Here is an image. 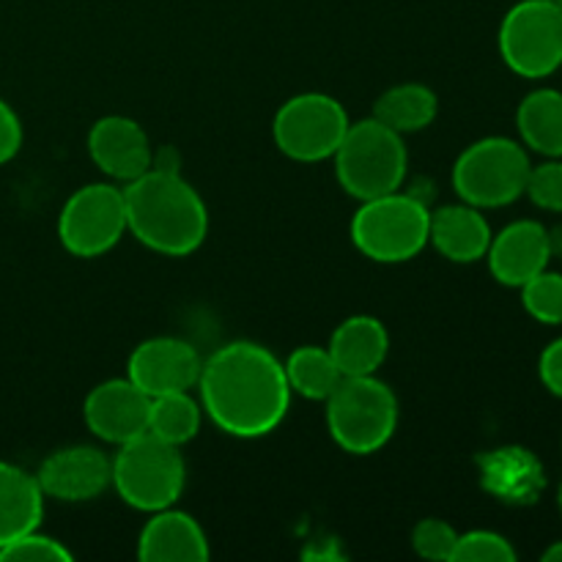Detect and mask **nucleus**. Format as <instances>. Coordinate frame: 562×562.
Masks as SVG:
<instances>
[{
    "label": "nucleus",
    "instance_id": "21",
    "mask_svg": "<svg viewBox=\"0 0 562 562\" xmlns=\"http://www.w3.org/2000/svg\"><path fill=\"white\" fill-rule=\"evenodd\" d=\"M439 110L437 93L423 82H401V86L387 88L373 104V119L382 121L384 126L395 130L398 135L426 130L434 124Z\"/></svg>",
    "mask_w": 562,
    "mask_h": 562
},
{
    "label": "nucleus",
    "instance_id": "29",
    "mask_svg": "<svg viewBox=\"0 0 562 562\" xmlns=\"http://www.w3.org/2000/svg\"><path fill=\"white\" fill-rule=\"evenodd\" d=\"M525 195L547 212H562V162L549 159V162L530 168L527 176Z\"/></svg>",
    "mask_w": 562,
    "mask_h": 562
},
{
    "label": "nucleus",
    "instance_id": "24",
    "mask_svg": "<svg viewBox=\"0 0 562 562\" xmlns=\"http://www.w3.org/2000/svg\"><path fill=\"white\" fill-rule=\"evenodd\" d=\"M536 459L527 450L508 448V450H494L486 459V477L494 481V492L503 499H536V488L541 481H530V477H516L519 472L532 470Z\"/></svg>",
    "mask_w": 562,
    "mask_h": 562
},
{
    "label": "nucleus",
    "instance_id": "5",
    "mask_svg": "<svg viewBox=\"0 0 562 562\" xmlns=\"http://www.w3.org/2000/svg\"><path fill=\"white\" fill-rule=\"evenodd\" d=\"M327 428L335 445L351 456H371L398 428V398L393 387L373 376H344L327 401Z\"/></svg>",
    "mask_w": 562,
    "mask_h": 562
},
{
    "label": "nucleus",
    "instance_id": "26",
    "mask_svg": "<svg viewBox=\"0 0 562 562\" xmlns=\"http://www.w3.org/2000/svg\"><path fill=\"white\" fill-rule=\"evenodd\" d=\"M516 549L499 532L492 530H472L456 541L453 558L450 562H514Z\"/></svg>",
    "mask_w": 562,
    "mask_h": 562
},
{
    "label": "nucleus",
    "instance_id": "16",
    "mask_svg": "<svg viewBox=\"0 0 562 562\" xmlns=\"http://www.w3.org/2000/svg\"><path fill=\"white\" fill-rule=\"evenodd\" d=\"M137 558L146 562H203L209 560L206 532L184 510H157L143 525Z\"/></svg>",
    "mask_w": 562,
    "mask_h": 562
},
{
    "label": "nucleus",
    "instance_id": "14",
    "mask_svg": "<svg viewBox=\"0 0 562 562\" xmlns=\"http://www.w3.org/2000/svg\"><path fill=\"white\" fill-rule=\"evenodd\" d=\"M88 154L104 176L130 184L151 170L154 146L135 119L104 115L88 132Z\"/></svg>",
    "mask_w": 562,
    "mask_h": 562
},
{
    "label": "nucleus",
    "instance_id": "2",
    "mask_svg": "<svg viewBox=\"0 0 562 562\" xmlns=\"http://www.w3.org/2000/svg\"><path fill=\"white\" fill-rule=\"evenodd\" d=\"M126 231L159 256L195 252L209 234L201 192L173 170H146L124 187Z\"/></svg>",
    "mask_w": 562,
    "mask_h": 562
},
{
    "label": "nucleus",
    "instance_id": "19",
    "mask_svg": "<svg viewBox=\"0 0 562 562\" xmlns=\"http://www.w3.org/2000/svg\"><path fill=\"white\" fill-rule=\"evenodd\" d=\"M44 499L36 475L0 459V549L42 525Z\"/></svg>",
    "mask_w": 562,
    "mask_h": 562
},
{
    "label": "nucleus",
    "instance_id": "30",
    "mask_svg": "<svg viewBox=\"0 0 562 562\" xmlns=\"http://www.w3.org/2000/svg\"><path fill=\"white\" fill-rule=\"evenodd\" d=\"M22 148V121L5 99H0V165L11 162Z\"/></svg>",
    "mask_w": 562,
    "mask_h": 562
},
{
    "label": "nucleus",
    "instance_id": "4",
    "mask_svg": "<svg viewBox=\"0 0 562 562\" xmlns=\"http://www.w3.org/2000/svg\"><path fill=\"white\" fill-rule=\"evenodd\" d=\"M110 486L130 508L143 514L173 508L187 486V461L179 445H170L154 434H140L119 445Z\"/></svg>",
    "mask_w": 562,
    "mask_h": 562
},
{
    "label": "nucleus",
    "instance_id": "9",
    "mask_svg": "<svg viewBox=\"0 0 562 562\" xmlns=\"http://www.w3.org/2000/svg\"><path fill=\"white\" fill-rule=\"evenodd\" d=\"M349 113L329 93H296L274 113V146L294 162L333 159L349 130Z\"/></svg>",
    "mask_w": 562,
    "mask_h": 562
},
{
    "label": "nucleus",
    "instance_id": "15",
    "mask_svg": "<svg viewBox=\"0 0 562 562\" xmlns=\"http://www.w3.org/2000/svg\"><path fill=\"white\" fill-rule=\"evenodd\" d=\"M552 256V236L538 220H516L505 225L497 236H492L486 252L494 280L508 289H521L549 267Z\"/></svg>",
    "mask_w": 562,
    "mask_h": 562
},
{
    "label": "nucleus",
    "instance_id": "10",
    "mask_svg": "<svg viewBox=\"0 0 562 562\" xmlns=\"http://www.w3.org/2000/svg\"><path fill=\"white\" fill-rule=\"evenodd\" d=\"M126 234L124 190L88 184L71 192L58 217V239L77 258H97L113 250Z\"/></svg>",
    "mask_w": 562,
    "mask_h": 562
},
{
    "label": "nucleus",
    "instance_id": "28",
    "mask_svg": "<svg viewBox=\"0 0 562 562\" xmlns=\"http://www.w3.org/2000/svg\"><path fill=\"white\" fill-rule=\"evenodd\" d=\"M456 541H459V532L445 519H423L412 530V549L423 560H450Z\"/></svg>",
    "mask_w": 562,
    "mask_h": 562
},
{
    "label": "nucleus",
    "instance_id": "6",
    "mask_svg": "<svg viewBox=\"0 0 562 562\" xmlns=\"http://www.w3.org/2000/svg\"><path fill=\"white\" fill-rule=\"evenodd\" d=\"M431 212L415 195L395 190L360 201L351 220V241L366 258L379 263H404L428 247Z\"/></svg>",
    "mask_w": 562,
    "mask_h": 562
},
{
    "label": "nucleus",
    "instance_id": "8",
    "mask_svg": "<svg viewBox=\"0 0 562 562\" xmlns=\"http://www.w3.org/2000/svg\"><path fill=\"white\" fill-rule=\"evenodd\" d=\"M499 55L527 80H541L562 66V9L558 0H519L499 22Z\"/></svg>",
    "mask_w": 562,
    "mask_h": 562
},
{
    "label": "nucleus",
    "instance_id": "1",
    "mask_svg": "<svg viewBox=\"0 0 562 562\" xmlns=\"http://www.w3.org/2000/svg\"><path fill=\"white\" fill-rule=\"evenodd\" d=\"M198 390L203 415L236 439L267 437L291 406L283 362L252 340H231L203 360Z\"/></svg>",
    "mask_w": 562,
    "mask_h": 562
},
{
    "label": "nucleus",
    "instance_id": "34",
    "mask_svg": "<svg viewBox=\"0 0 562 562\" xmlns=\"http://www.w3.org/2000/svg\"><path fill=\"white\" fill-rule=\"evenodd\" d=\"M558 3H560V9H562V0H558Z\"/></svg>",
    "mask_w": 562,
    "mask_h": 562
},
{
    "label": "nucleus",
    "instance_id": "7",
    "mask_svg": "<svg viewBox=\"0 0 562 562\" xmlns=\"http://www.w3.org/2000/svg\"><path fill=\"white\" fill-rule=\"evenodd\" d=\"M530 154L510 137H483L467 146L453 165L459 198L477 209L510 206L525 195Z\"/></svg>",
    "mask_w": 562,
    "mask_h": 562
},
{
    "label": "nucleus",
    "instance_id": "12",
    "mask_svg": "<svg viewBox=\"0 0 562 562\" xmlns=\"http://www.w3.org/2000/svg\"><path fill=\"white\" fill-rule=\"evenodd\" d=\"M151 398L130 379H108L86 395L82 417L88 431L110 445H124L148 431Z\"/></svg>",
    "mask_w": 562,
    "mask_h": 562
},
{
    "label": "nucleus",
    "instance_id": "25",
    "mask_svg": "<svg viewBox=\"0 0 562 562\" xmlns=\"http://www.w3.org/2000/svg\"><path fill=\"white\" fill-rule=\"evenodd\" d=\"M521 305L536 322L558 327L562 324V274L560 272H538L536 278L521 285Z\"/></svg>",
    "mask_w": 562,
    "mask_h": 562
},
{
    "label": "nucleus",
    "instance_id": "11",
    "mask_svg": "<svg viewBox=\"0 0 562 562\" xmlns=\"http://www.w3.org/2000/svg\"><path fill=\"white\" fill-rule=\"evenodd\" d=\"M203 360L192 344L181 338H148L135 346L126 362V379L148 398L165 393H184L198 387Z\"/></svg>",
    "mask_w": 562,
    "mask_h": 562
},
{
    "label": "nucleus",
    "instance_id": "3",
    "mask_svg": "<svg viewBox=\"0 0 562 562\" xmlns=\"http://www.w3.org/2000/svg\"><path fill=\"white\" fill-rule=\"evenodd\" d=\"M333 159L338 184L357 201H371L401 190L409 170L404 135L384 126L373 115L349 124Z\"/></svg>",
    "mask_w": 562,
    "mask_h": 562
},
{
    "label": "nucleus",
    "instance_id": "17",
    "mask_svg": "<svg viewBox=\"0 0 562 562\" xmlns=\"http://www.w3.org/2000/svg\"><path fill=\"white\" fill-rule=\"evenodd\" d=\"M492 225L483 212L470 203H453L431 212L428 245L453 263H475L486 258L492 245Z\"/></svg>",
    "mask_w": 562,
    "mask_h": 562
},
{
    "label": "nucleus",
    "instance_id": "33",
    "mask_svg": "<svg viewBox=\"0 0 562 562\" xmlns=\"http://www.w3.org/2000/svg\"><path fill=\"white\" fill-rule=\"evenodd\" d=\"M558 505H560V514H562V483H560V488H558Z\"/></svg>",
    "mask_w": 562,
    "mask_h": 562
},
{
    "label": "nucleus",
    "instance_id": "13",
    "mask_svg": "<svg viewBox=\"0 0 562 562\" xmlns=\"http://www.w3.org/2000/svg\"><path fill=\"white\" fill-rule=\"evenodd\" d=\"M44 497L60 503H88L97 499L113 481V464L91 445H71L49 453L36 472Z\"/></svg>",
    "mask_w": 562,
    "mask_h": 562
},
{
    "label": "nucleus",
    "instance_id": "22",
    "mask_svg": "<svg viewBox=\"0 0 562 562\" xmlns=\"http://www.w3.org/2000/svg\"><path fill=\"white\" fill-rule=\"evenodd\" d=\"M285 379H289L291 393H300L307 401H327L335 393L344 373L335 366L327 346H302L289 355L283 362Z\"/></svg>",
    "mask_w": 562,
    "mask_h": 562
},
{
    "label": "nucleus",
    "instance_id": "31",
    "mask_svg": "<svg viewBox=\"0 0 562 562\" xmlns=\"http://www.w3.org/2000/svg\"><path fill=\"white\" fill-rule=\"evenodd\" d=\"M538 373H541L543 387L552 395L562 398V338L552 340V344L543 349L541 360H538Z\"/></svg>",
    "mask_w": 562,
    "mask_h": 562
},
{
    "label": "nucleus",
    "instance_id": "32",
    "mask_svg": "<svg viewBox=\"0 0 562 562\" xmlns=\"http://www.w3.org/2000/svg\"><path fill=\"white\" fill-rule=\"evenodd\" d=\"M541 560H543V562H562V541L552 543V547H549L547 552L541 554Z\"/></svg>",
    "mask_w": 562,
    "mask_h": 562
},
{
    "label": "nucleus",
    "instance_id": "27",
    "mask_svg": "<svg viewBox=\"0 0 562 562\" xmlns=\"http://www.w3.org/2000/svg\"><path fill=\"white\" fill-rule=\"evenodd\" d=\"M0 562H71V552L55 538L31 530L0 549Z\"/></svg>",
    "mask_w": 562,
    "mask_h": 562
},
{
    "label": "nucleus",
    "instance_id": "18",
    "mask_svg": "<svg viewBox=\"0 0 562 562\" xmlns=\"http://www.w3.org/2000/svg\"><path fill=\"white\" fill-rule=\"evenodd\" d=\"M327 349L344 376H373L390 355V333L376 316H349L338 324Z\"/></svg>",
    "mask_w": 562,
    "mask_h": 562
},
{
    "label": "nucleus",
    "instance_id": "23",
    "mask_svg": "<svg viewBox=\"0 0 562 562\" xmlns=\"http://www.w3.org/2000/svg\"><path fill=\"white\" fill-rule=\"evenodd\" d=\"M203 406L192 398V390L184 393H165L151 398L148 406V434L170 445H187L201 431Z\"/></svg>",
    "mask_w": 562,
    "mask_h": 562
},
{
    "label": "nucleus",
    "instance_id": "20",
    "mask_svg": "<svg viewBox=\"0 0 562 562\" xmlns=\"http://www.w3.org/2000/svg\"><path fill=\"white\" fill-rule=\"evenodd\" d=\"M521 143L549 159L562 157V93L554 88H538L521 99L516 110Z\"/></svg>",
    "mask_w": 562,
    "mask_h": 562
}]
</instances>
